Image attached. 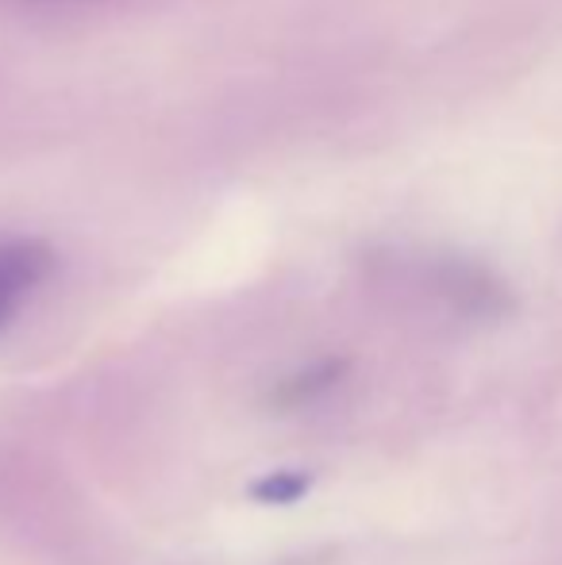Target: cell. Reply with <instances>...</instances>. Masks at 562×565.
I'll use <instances>...</instances> for the list:
<instances>
[{
  "label": "cell",
  "instance_id": "obj_1",
  "mask_svg": "<svg viewBox=\"0 0 562 565\" xmlns=\"http://www.w3.org/2000/svg\"><path fill=\"white\" fill-rule=\"evenodd\" d=\"M54 254L39 238H12L0 243V331L20 316L23 300L51 277Z\"/></svg>",
  "mask_w": 562,
  "mask_h": 565
},
{
  "label": "cell",
  "instance_id": "obj_2",
  "mask_svg": "<svg viewBox=\"0 0 562 565\" xmlns=\"http://www.w3.org/2000/svg\"><path fill=\"white\" fill-rule=\"evenodd\" d=\"M308 489H312V477L308 473H300V469H274V473L258 477L251 484V497L263 500V504H297Z\"/></svg>",
  "mask_w": 562,
  "mask_h": 565
},
{
  "label": "cell",
  "instance_id": "obj_3",
  "mask_svg": "<svg viewBox=\"0 0 562 565\" xmlns=\"http://www.w3.org/2000/svg\"><path fill=\"white\" fill-rule=\"evenodd\" d=\"M339 373H343V362H324V365H316V370H308V373H297V377H289V381H285V388H282V401H289V404L308 401V396H312V393H320V388L336 385V381H339Z\"/></svg>",
  "mask_w": 562,
  "mask_h": 565
}]
</instances>
